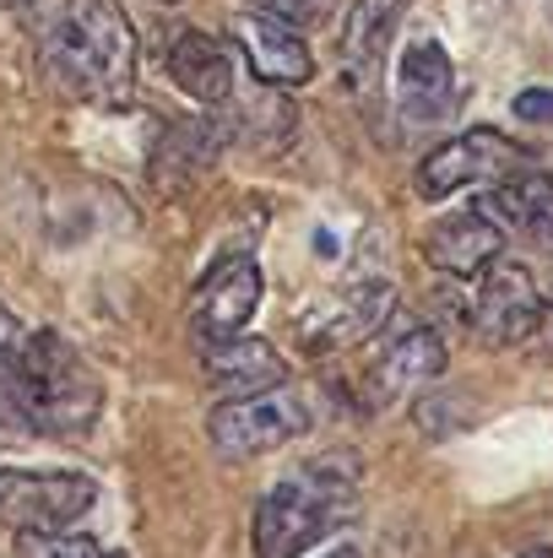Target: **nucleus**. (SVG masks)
Segmentation results:
<instances>
[{
  "instance_id": "1",
  "label": "nucleus",
  "mask_w": 553,
  "mask_h": 558,
  "mask_svg": "<svg viewBox=\"0 0 553 558\" xmlns=\"http://www.w3.org/2000/svg\"><path fill=\"white\" fill-rule=\"evenodd\" d=\"M49 65L82 98H120L131 93L136 71V33L115 0H44L38 16Z\"/></svg>"
},
{
  "instance_id": "2",
  "label": "nucleus",
  "mask_w": 553,
  "mask_h": 558,
  "mask_svg": "<svg viewBox=\"0 0 553 558\" xmlns=\"http://www.w3.org/2000/svg\"><path fill=\"white\" fill-rule=\"evenodd\" d=\"M0 374H5V385H11L33 434L76 439V434L93 428L104 385L82 364V353L71 342H60L55 331H22L16 348L0 353Z\"/></svg>"
},
{
  "instance_id": "3",
  "label": "nucleus",
  "mask_w": 553,
  "mask_h": 558,
  "mask_svg": "<svg viewBox=\"0 0 553 558\" xmlns=\"http://www.w3.org/2000/svg\"><path fill=\"white\" fill-rule=\"evenodd\" d=\"M353 515V477H342L337 466H310L288 483H277L261 505H255V554L261 558H299L315 543H326L342 521Z\"/></svg>"
},
{
  "instance_id": "4",
  "label": "nucleus",
  "mask_w": 553,
  "mask_h": 558,
  "mask_svg": "<svg viewBox=\"0 0 553 558\" xmlns=\"http://www.w3.org/2000/svg\"><path fill=\"white\" fill-rule=\"evenodd\" d=\"M310 428V407L293 396V390H261V396H239V401H223L212 407L206 417V434H212V450L223 461H255V456H272L282 445H293L299 434Z\"/></svg>"
},
{
  "instance_id": "5",
  "label": "nucleus",
  "mask_w": 553,
  "mask_h": 558,
  "mask_svg": "<svg viewBox=\"0 0 553 558\" xmlns=\"http://www.w3.org/2000/svg\"><path fill=\"white\" fill-rule=\"evenodd\" d=\"M538 315H543V288H538L532 266L500 255V260H489L478 271L467 320H472L483 348H521V342H532Z\"/></svg>"
},
{
  "instance_id": "6",
  "label": "nucleus",
  "mask_w": 553,
  "mask_h": 558,
  "mask_svg": "<svg viewBox=\"0 0 553 558\" xmlns=\"http://www.w3.org/2000/svg\"><path fill=\"white\" fill-rule=\"evenodd\" d=\"M396 310V288L364 277V282H348V288H332L321 299H310L299 315H293V331L310 353H337V348H353L374 337Z\"/></svg>"
},
{
  "instance_id": "7",
  "label": "nucleus",
  "mask_w": 553,
  "mask_h": 558,
  "mask_svg": "<svg viewBox=\"0 0 553 558\" xmlns=\"http://www.w3.org/2000/svg\"><path fill=\"white\" fill-rule=\"evenodd\" d=\"M98 505V483L82 472H16L0 466V521L16 532H65Z\"/></svg>"
},
{
  "instance_id": "8",
  "label": "nucleus",
  "mask_w": 553,
  "mask_h": 558,
  "mask_svg": "<svg viewBox=\"0 0 553 558\" xmlns=\"http://www.w3.org/2000/svg\"><path fill=\"white\" fill-rule=\"evenodd\" d=\"M521 163H527V153H521L505 131L478 125V131H461V136L440 142V147L418 163V195L445 201V195H456V190L494 185V180L516 174Z\"/></svg>"
},
{
  "instance_id": "9",
  "label": "nucleus",
  "mask_w": 553,
  "mask_h": 558,
  "mask_svg": "<svg viewBox=\"0 0 553 558\" xmlns=\"http://www.w3.org/2000/svg\"><path fill=\"white\" fill-rule=\"evenodd\" d=\"M261 293H266V277H261V266H255L250 255L217 260V266L201 277L195 299H190V331H195L206 348L223 342V337H233V331H244V326L255 320V310H261Z\"/></svg>"
},
{
  "instance_id": "10",
  "label": "nucleus",
  "mask_w": 553,
  "mask_h": 558,
  "mask_svg": "<svg viewBox=\"0 0 553 558\" xmlns=\"http://www.w3.org/2000/svg\"><path fill=\"white\" fill-rule=\"evenodd\" d=\"M456 109V65L440 38H412L396 60V114L401 125L423 131Z\"/></svg>"
},
{
  "instance_id": "11",
  "label": "nucleus",
  "mask_w": 553,
  "mask_h": 558,
  "mask_svg": "<svg viewBox=\"0 0 553 558\" xmlns=\"http://www.w3.org/2000/svg\"><path fill=\"white\" fill-rule=\"evenodd\" d=\"M440 374H445V342H440V331L434 326H407V331H396L374 353V364L364 374V390L374 407H390V401L423 390Z\"/></svg>"
},
{
  "instance_id": "12",
  "label": "nucleus",
  "mask_w": 553,
  "mask_h": 558,
  "mask_svg": "<svg viewBox=\"0 0 553 558\" xmlns=\"http://www.w3.org/2000/svg\"><path fill=\"white\" fill-rule=\"evenodd\" d=\"M233 33H239V49H244L255 82H266V87H304V82H315V54H310L299 27H288V22L266 16V11H244L233 22Z\"/></svg>"
},
{
  "instance_id": "13",
  "label": "nucleus",
  "mask_w": 553,
  "mask_h": 558,
  "mask_svg": "<svg viewBox=\"0 0 553 558\" xmlns=\"http://www.w3.org/2000/svg\"><path fill=\"white\" fill-rule=\"evenodd\" d=\"M201 374H206V385H212L217 396L239 401V396L277 390L282 374H288V364H282V353H277L266 337L233 331V337H223V342H212V348L201 353Z\"/></svg>"
},
{
  "instance_id": "14",
  "label": "nucleus",
  "mask_w": 553,
  "mask_h": 558,
  "mask_svg": "<svg viewBox=\"0 0 553 558\" xmlns=\"http://www.w3.org/2000/svg\"><path fill=\"white\" fill-rule=\"evenodd\" d=\"M423 255L450 277H478L489 260L505 255V228L489 211H450L423 233Z\"/></svg>"
},
{
  "instance_id": "15",
  "label": "nucleus",
  "mask_w": 553,
  "mask_h": 558,
  "mask_svg": "<svg viewBox=\"0 0 553 558\" xmlns=\"http://www.w3.org/2000/svg\"><path fill=\"white\" fill-rule=\"evenodd\" d=\"M164 65H169L175 87L195 104H228L233 98V54H228L223 38H212L201 27H180L164 44Z\"/></svg>"
},
{
  "instance_id": "16",
  "label": "nucleus",
  "mask_w": 553,
  "mask_h": 558,
  "mask_svg": "<svg viewBox=\"0 0 553 558\" xmlns=\"http://www.w3.org/2000/svg\"><path fill=\"white\" fill-rule=\"evenodd\" d=\"M483 211L500 222V228H510V233H521L532 250H543V260L553 266V180L549 174H505V180H494L489 195H483Z\"/></svg>"
},
{
  "instance_id": "17",
  "label": "nucleus",
  "mask_w": 553,
  "mask_h": 558,
  "mask_svg": "<svg viewBox=\"0 0 553 558\" xmlns=\"http://www.w3.org/2000/svg\"><path fill=\"white\" fill-rule=\"evenodd\" d=\"M412 0H353L348 22H342V65L353 82H369L385 60V44L396 33V22L407 16Z\"/></svg>"
},
{
  "instance_id": "18",
  "label": "nucleus",
  "mask_w": 553,
  "mask_h": 558,
  "mask_svg": "<svg viewBox=\"0 0 553 558\" xmlns=\"http://www.w3.org/2000/svg\"><path fill=\"white\" fill-rule=\"evenodd\" d=\"M16 558H125L76 532H16Z\"/></svg>"
},
{
  "instance_id": "19",
  "label": "nucleus",
  "mask_w": 553,
  "mask_h": 558,
  "mask_svg": "<svg viewBox=\"0 0 553 558\" xmlns=\"http://www.w3.org/2000/svg\"><path fill=\"white\" fill-rule=\"evenodd\" d=\"M255 11H266V16H277V22H288V27H299V33H310V27H321V22L337 11V0H255Z\"/></svg>"
},
{
  "instance_id": "20",
  "label": "nucleus",
  "mask_w": 553,
  "mask_h": 558,
  "mask_svg": "<svg viewBox=\"0 0 553 558\" xmlns=\"http://www.w3.org/2000/svg\"><path fill=\"white\" fill-rule=\"evenodd\" d=\"M516 120H527V125H553V87H527V93H516Z\"/></svg>"
},
{
  "instance_id": "21",
  "label": "nucleus",
  "mask_w": 553,
  "mask_h": 558,
  "mask_svg": "<svg viewBox=\"0 0 553 558\" xmlns=\"http://www.w3.org/2000/svg\"><path fill=\"white\" fill-rule=\"evenodd\" d=\"M27 434H33V428H27V417H22V407H16L5 374H0V439H27Z\"/></svg>"
},
{
  "instance_id": "22",
  "label": "nucleus",
  "mask_w": 553,
  "mask_h": 558,
  "mask_svg": "<svg viewBox=\"0 0 553 558\" xmlns=\"http://www.w3.org/2000/svg\"><path fill=\"white\" fill-rule=\"evenodd\" d=\"M532 337L553 353V293H543V315H538V331H532Z\"/></svg>"
},
{
  "instance_id": "23",
  "label": "nucleus",
  "mask_w": 553,
  "mask_h": 558,
  "mask_svg": "<svg viewBox=\"0 0 553 558\" xmlns=\"http://www.w3.org/2000/svg\"><path fill=\"white\" fill-rule=\"evenodd\" d=\"M16 337H22V326H16V315L0 304V353H5V348H16Z\"/></svg>"
},
{
  "instance_id": "24",
  "label": "nucleus",
  "mask_w": 553,
  "mask_h": 558,
  "mask_svg": "<svg viewBox=\"0 0 553 558\" xmlns=\"http://www.w3.org/2000/svg\"><path fill=\"white\" fill-rule=\"evenodd\" d=\"M521 558H553V548H527Z\"/></svg>"
},
{
  "instance_id": "25",
  "label": "nucleus",
  "mask_w": 553,
  "mask_h": 558,
  "mask_svg": "<svg viewBox=\"0 0 553 558\" xmlns=\"http://www.w3.org/2000/svg\"><path fill=\"white\" fill-rule=\"evenodd\" d=\"M326 558H359V554L353 548H337V554H326Z\"/></svg>"
},
{
  "instance_id": "26",
  "label": "nucleus",
  "mask_w": 553,
  "mask_h": 558,
  "mask_svg": "<svg viewBox=\"0 0 553 558\" xmlns=\"http://www.w3.org/2000/svg\"><path fill=\"white\" fill-rule=\"evenodd\" d=\"M11 5H27V0H11Z\"/></svg>"
}]
</instances>
